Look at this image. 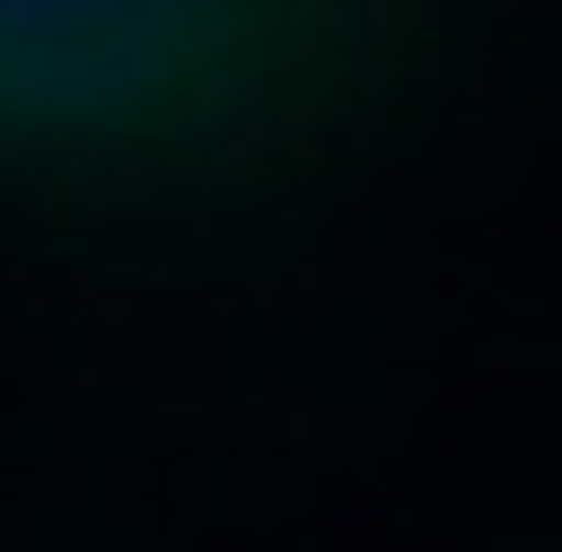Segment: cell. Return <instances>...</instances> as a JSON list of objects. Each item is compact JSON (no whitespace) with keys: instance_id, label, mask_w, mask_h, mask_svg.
Segmentation results:
<instances>
[{"instance_id":"cell-1","label":"cell","mask_w":562,"mask_h":552,"mask_svg":"<svg viewBox=\"0 0 562 552\" xmlns=\"http://www.w3.org/2000/svg\"><path fill=\"white\" fill-rule=\"evenodd\" d=\"M469 0H0V209L261 219L427 125Z\"/></svg>"}]
</instances>
